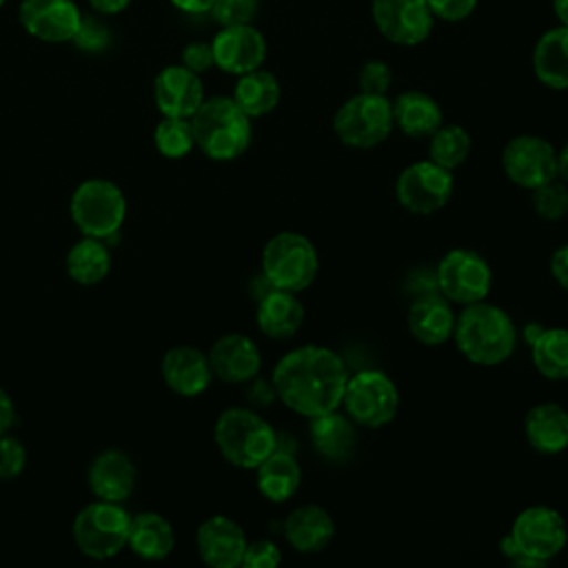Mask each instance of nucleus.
I'll list each match as a JSON object with an SVG mask.
<instances>
[{
	"label": "nucleus",
	"instance_id": "nucleus-10",
	"mask_svg": "<svg viewBox=\"0 0 568 568\" xmlns=\"http://www.w3.org/2000/svg\"><path fill=\"white\" fill-rule=\"evenodd\" d=\"M124 215V193L109 180H87L71 195V217L89 237L109 240L120 231Z\"/></svg>",
	"mask_w": 568,
	"mask_h": 568
},
{
	"label": "nucleus",
	"instance_id": "nucleus-22",
	"mask_svg": "<svg viewBox=\"0 0 568 568\" xmlns=\"http://www.w3.org/2000/svg\"><path fill=\"white\" fill-rule=\"evenodd\" d=\"M286 544L300 555H315L328 548L335 537V521L320 504H302L284 519Z\"/></svg>",
	"mask_w": 568,
	"mask_h": 568
},
{
	"label": "nucleus",
	"instance_id": "nucleus-5",
	"mask_svg": "<svg viewBox=\"0 0 568 568\" xmlns=\"http://www.w3.org/2000/svg\"><path fill=\"white\" fill-rule=\"evenodd\" d=\"M515 546V566L535 568L555 559L568 544V526L552 506L535 504L517 513L506 532Z\"/></svg>",
	"mask_w": 568,
	"mask_h": 568
},
{
	"label": "nucleus",
	"instance_id": "nucleus-6",
	"mask_svg": "<svg viewBox=\"0 0 568 568\" xmlns=\"http://www.w3.org/2000/svg\"><path fill=\"white\" fill-rule=\"evenodd\" d=\"M317 271V248L297 231L275 233L262 248V277L271 288L302 293L315 282Z\"/></svg>",
	"mask_w": 568,
	"mask_h": 568
},
{
	"label": "nucleus",
	"instance_id": "nucleus-36",
	"mask_svg": "<svg viewBox=\"0 0 568 568\" xmlns=\"http://www.w3.org/2000/svg\"><path fill=\"white\" fill-rule=\"evenodd\" d=\"M532 211L548 222L561 220L568 213V184L561 178H555L530 191Z\"/></svg>",
	"mask_w": 568,
	"mask_h": 568
},
{
	"label": "nucleus",
	"instance_id": "nucleus-35",
	"mask_svg": "<svg viewBox=\"0 0 568 568\" xmlns=\"http://www.w3.org/2000/svg\"><path fill=\"white\" fill-rule=\"evenodd\" d=\"M155 149L166 158H182L195 146L191 118H166L153 131Z\"/></svg>",
	"mask_w": 568,
	"mask_h": 568
},
{
	"label": "nucleus",
	"instance_id": "nucleus-19",
	"mask_svg": "<svg viewBox=\"0 0 568 568\" xmlns=\"http://www.w3.org/2000/svg\"><path fill=\"white\" fill-rule=\"evenodd\" d=\"M209 362L213 377L229 384H244L257 377L262 368V353L248 335L226 333L213 342Z\"/></svg>",
	"mask_w": 568,
	"mask_h": 568
},
{
	"label": "nucleus",
	"instance_id": "nucleus-48",
	"mask_svg": "<svg viewBox=\"0 0 568 568\" xmlns=\"http://www.w3.org/2000/svg\"><path fill=\"white\" fill-rule=\"evenodd\" d=\"M557 178L568 184V142L557 151Z\"/></svg>",
	"mask_w": 568,
	"mask_h": 568
},
{
	"label": "nucleus",
	"instance_id": "nucleus-15",
	"mask_svg": "<svg viewBox=\"0 0 568 568\" xmlns=\"http://www.w3.org/2000/svg\"><path fill=\"white\" fill-rule=\"evenodd\" d=\"M215 67L231 75H242L253 69H260L266 60V38L251 24L222 27L213 42Z\"/></svg>",
	"mask_w": 568,
	"mask_h": 568
},
{
	"label": "nucleus",
	"instance_id": "nucleus-4",
	"mask_svg": "<svg viewBox=\"0 0 568 568\" xmlns=\"http://www.w3.org/2000/svg\"><path fill=\"white\" fill-rule=\"evenodd\" d=\"M213 439L229 464L255 470L275 450L277 433L257 410L233 406L215 419Z\"/></svg>",
	"mask_w": 568,
	"mask_h": 568
},
{
	"label": "nucleus",
	"instance_id": "nucleus-20",
	"mask_svg": "<svg viewBox=\"0 0 568 568\" xmlns=\"http://www.w3.org/2000/svg\"><path fill=\"white\" fill-rule=\"evenodd\" d=\"M455 313L450 302L437 291L419 293L406 313L410 335L424 346H439L453 337Z\"/></svg>",
	"mask_w": 568,
	"mask_h": 568
},
{
	"label": "nucleus",
	"instance_id": "nucleus-37",
	"mask_svg": "<svg viewBox=\"0 0 568 568\" xmlns=\"http://www.w3.org/2000/svg\"><path fill=\"white\" fill-rule=\"evenodd\" d=\"M260 0H215L211 7V16L222 27L233 24H251L257 16Z\"/></svg>",
	"mask_w": 568,
	"mask_h": 568
},
{
	"label": "nucleus",
	"instance_id": "nucleus-28",
	"mask_svg": "<svg viewBox=\"0 0 568 568\" xmlns=\"http://www.w3.org/2000/svg\"><path fill=\"white\" fill-rule=\"evenodd\" d=\"M532 73L548 89H568V27H550L537 38L532 47Z\"/></svg>",
	"mask_w": 568,
	"mask_h": 568
},
{
	"label": "nucleus",
	"instance_id": "nucleus-1",
	"mask_svg": "<svg viewBox=\"0 0 568 568\" xmlns=\"http://www.w3.org/2000/svg\"><path fill=\"white\" fill-rule=\"evenodd\" d=\"M346 379L344 359L320 344H304L284 353L271 373L275 397L308 419L342 406Z\"/></svg>",
	"mask_w": 568,
	"mask_h": 568
},
{
	"label": "nucleus",
	"instance_id": "nucleus-24",
	"mask_svg": "<svg viewBox=\"0 0 568 568\" xmlns=\"http://www.w3.org/2000/svg\"><path fill=\"white\" fill-rule=\"evenodd\" d=\"M304 322V306L297 293L268 288L260 295L255 308L257 328L271 339H288L293 337Z\"/></svg>",
	"mask_w": 568,
	"mask_h": 568
},
{
	"label": "nucleus",
	"instance_id": "nucleus-45",
	"mask_svg": "<svg viewBox=\"0 0 568 568\" xmlns=\"http://www.w3.org/2000/svg\"><path fill=\"white\" fill-rule=\"evenodd\" d=\"M16 422V408L7 390L0 386V435H4Z\"/></svg>",
	"mask_w": 568,
	"mask_h": 568
},
{
	"label": "nucleus",
	"instance_id": "nucleus-43",
	"mask_svg": "<svg viewBox=\"0 0 568 568\" xmlns=\"http://www.w3.org/2000/svg\"><path fill=\"white\" fill-rule=\"evenodd\" d=\"M182 64H184L189 71L197 73V75L204 73V71H209L211 67H215L211 42H202V40L189 42V44L182 49Z\"/></svg>",
	"mask_w": 568,
	"mask_h": 568
},
{
	"label": "nucleus",
	"instance_id": "nucleus-47",
	"mask_svg": "<svg viewBox=\"0 0 568 568\" xmlns=\"http://www.w3.org/2000/svg\"><path fill=\"white\" fill-rule=\"evenodd\" d=\"M89 4L102 16H115L122 13L131 4V0H89Z\"/></svg>",
	"mask_w": 568,
	"mask_h": 568
},
{
	"label": "nucleus",
	"instance_id": "nucleus-12",
	"mask_svg": "<svg viewBox=\"0 0 568 568\" xmlns=\"http://www.w3.org/2000/svg\"><path fill=\"white\" fill-rule=\"evenodd\" d=\"M453 189V171L435 164L433 160H419L397 175L395 197L408 213L430 215L448 204Z\"/></svg>",
	"mask_w": 568,
	"mask_h": 568
},
{
	"label": "nucleus",
	"instance_id": "nucleus-46",
	"mask_svg": "<svg viewBox=\"0 0 568 568\" xmlns=\"http://www.w3.org/2000/svg\"><path fill=\"white\" fill-rule=\"evenodd\" d=\"M178 11L182 13H191V16H200V13H209L215 0H169Z\"/></svg>",
	"mask_w": 568,
	"mask_h": 568
},
{
	"label": "nucleus",
	"instance_id": "nucleus-30",
	"mask_svg": "<svg viewBox=\"0 0 568 568\" xmlns=\"http://www.w3.org/2000/svg\"><path fill=\"white\" fill-rule=\"evenodd\" d=\"M126 546L142 559L160 561L169 557L175 546L173 526L160 513H140L131 517Z\"/></svg>",
	"mask_w": 568,
	"mask_h": 568
},
{
	"label": "nucleus",
	"instance_id": "nucleus-34",
	"mask_svg": "<svg viewBox=\"0 0 568 568\" xmlns=\"http://www.w3.org/2000/svg\"><path fill=\"white\" fill-rule=\"evenodd\" d=\"M473 149V138L462 124H442L428 138V160L455 171L466 162Z\"/></svg>",
	"mask_w": 568,
	"mask_h": 568
},
{
	"label": "nucleus",
	"instance_id": "nucleus-42",
	"mask_svg": "<svg viewBox=\"0 0 568 568\" xmlns=\"http://www.w3.org/2000/svg\"><path fill=\"white\" fill-rule=\"evenodd\" d=\"M435 18L444 22H462L473 16L479 0H426Z\"/></svg>",
	"mask_w": 568,
	"mask_h": 568
},
{
	"label": "nucleus",
	"instance_id": "nucleus-23",
	"mask_svg": "<svg viewBox=\"0 0 568 568\" xmlns=\"http://www.w3.org/2000/svg\"><path fill=\"white\" fill-rule=\"evenodd\" d=\"M524 435L541 455L564 453L568 448V410L557 402L535 404L524 417Z\"/></svg>",
	"mask_w": 568,
	"mask_h": 568
},
{
	"label": "nucleus",
	"instance_id": "nucleus-13",
	"mask_svg": "<svg viewBox=\"0 0 568 568\" xmlns=\"http://www.w3.org/2000/svg\"><path fill=\"white\" fill-rule=\"evenodd\" d=\"M501 169L513 184L532 191L557 178V149L535 133L515 135L501 149Z\"/></svg>",
	"mask_w": 568,
	"mask_h": 568
},
{
	"label": "nucleus",
	"instance_id": "nucleus-31",
	"mask_svg": "<svg viewBox=\"0 0 568 568\" xmlns=\"http://www.w3.org/2000/svg\"><path fill=\"white\" fill-rule=\"evenodd\" d=\"M231 98L253 120V118H262V115H268L271 111H275V106L280 104V98H282V87H280V80L275 78V73L260 67V69L237 75Z\"/></svg>",
	"mask_w": 568,
	"mask_h": 568
},
{
	"label": "nucleus",
	"instance_id": "nucleus-39",
	"mask_svg": "<svg viewBox=\"0 0 568 568\" xmlns=\"http://www.w3.org/2000/svg\"><path fill=\"white\" fill-rule=\"evenodd\" d=\"M393 84V69L384 60H368L357 73V87L364 93L386 95Z\"/></svg>",
	"mask_w": 568,
	"mask_h": 568
},
{
	"label": "nucleus",
	"instance_id": "nucleus-49",
	"mask_svg": "<svg viewBox=\"0 0 568 568\" xmlns=\"http://www.w3.org/2000/svg\"><path fill=\"white\" fill-rule=\"evenodd\" d=\"M552 13L559 20V24L568 27V0H552Z\"/></svg>",
	"mask_w": 568,
	"mask_h": 568
},
{
	"label": "nucleus",
	"instance_id": "nucleus-21",
	"mask_svg": "<svg viewBox=\"0 0 568 568\" xmlns=\"http://www.w3.org/2000/svg\"><path fill=\"white\" fill-rule=\"evenodd\" d=\"M162 379L173 393L182 397L202 395L213 379L209 355L195 346L169 348L162 357Z\"/></svg>",
	"mask_w": 568,
	"mask_h": 568
},
{
	"label": "nucleus",
	"instance_id": "nucleus-2",
	"mask_svg": "<svg viewBox=\"0 0 568 568\" xmlns=\"http://www.w3.org/2000/svg\"><path fill=\"white\" fill-rule=\"evenodd\" d=\"M453 342L468 362L497 366L513 355L517 328L501 306L481 300L462 306V313L455 317Z\"/></svg>",
	"mask_w": 568,
	"mask_h": 568
},
{
	"label": "nucleus",
	"instance_id": "nucleus-3",
	"mask_svg": "<svg viewBox=\"0 0 568 568\" xmlns=\"http://www.w3.org/2000/svg\"><path fill=\"white\" fill-rule=\"evenodd\" d=\"M195 146L217 162L240 158L253 138L251 118L237 106L231 95L204 98L191 115Z\"/></svg>",
	"mask_w": 568,
	"mask_h": 568
},
{
	"label": "nucleus",
	"instance_id": "nucleus-50",
	"mask_svg": "<svg viewBox=\"0 0 568 568\" xmlns=\"http://www.w3.org/2000/svg\"><path fill=\"white\" fill-rule=\"evenodd\" d=\"M4 2H7V0H0V7H2V4H4Z\"/></svg>",
	"mask_w": 568,
	"mask_h": 568
},
{
	"label": "nucleus",
	"instance_id": "nucleus-27",
	"mask_svg": "<svg viewBox=\"0 0 568 568\" xmlns=\"http://www.w3.org/2000/svg\"><path fill=\"white\" fill-rule=\"evenodd\" d=\"M308 437L315 453L328 462H348L357 446L355 424L339 408L311 417Z\"/></svg>",
	"mask_w": 568,
	"mask_h": 568
},
{
	"label": "nucleus",
	"instance_id": "nucleus-44",
	"mask_svg": "<svg viewBox=\"0 0 568 568\" xmlns=\"http://www.w3.org/2000/svg\"><path fill=\"white\" fill-rule=\"evenodd\" d=\"M550 275L552 280L568 291V244H561L550 255Z\"/></svg>",
	"mask_w": 568,
	"mask_h": 568
},
{
	"label": "nucleus",
	"instance_id": "nucleus-7",
	"mask_svg": "<svg viewBox=\"0 0 568 568\" xmlns=\"http://www.w3.org/2000/svg\"><path fill=\"white\" fill-rule=\"evenodd\" d=\"M393 104L386 95L355 93L333 115V133L344 146L375 149L393 133Z\"/></svg>",
	"mask_w": 568,
	"mask_h": 568
},
{
	"label": "nucleus",
	"instance_id": "nucleus-33",
	"mask_svg": "<svg viewBox=\"0 0 568 568\" xmlns=\"http://www.w3.org/2000/svg\"><path fill=\"white\" fill-rule=\"evenodd\" d=\"M111 268V255L98 237H84L67 253V273L78 284H98Z\"/></svg>",
	"mask_w": 568,
	"mask_h": 568
},
{
	"label": "nucleus",
	"instance_id": "nucleus-18",
	"mask_svg": "<svg viewBox=\"0 0 568 568\" xmlns=\"http://www.w3.org/2000/svg\"><path fill=\"white\" fill-rule=\"evenodd\" d=\"M153 100L166 118H191L204 102V87L184 64H169L153 80Z\"/></svg>",
	"mask_w": 568,
	"mask_h": 568
},
{
	"label": "nucleus",
	"instance_id": "nucleus-11",
	"mask_svg": "<svg viewBox=\"0 0 568 568\" xmlns=\"http://www.w3.org/2000/svg\"><path fill=\"white\" fill-rule=\"evenodd\" d=\"M435 286L450 304L481 302L493 288V268L473 248H450L435 266Z\"/></svg>",
	"mask_w": 568,
	"mask_h": 568
},
{
	"label": "nucleus",
	"instance_id": "nucleus-16",
	"mask_svg": "<svg viewBox=\"0 0 568 568\" xmlns=\"http://www.w3.org/2000/svg\"><path fill=\"white\" fill-rule=\"evenodd\" d=\"M18 20L29 36L42 42H69L82 13L73 0H22Z\"/></svg>",
	"mask_w": 568,
	"mask_h": 568
},
{
	"label": "nucleus",
	"instance_id": "nucleus-41",
	"mask_svg": "<svg viewBox=\"0 0 568 568\" xmlns=\"http://www.w3.org/2000/svg\"><path fill=\"white\" fill-rule=\"evenodd\" d=\"M282 564V550L275 541L271 539H257L248 541L242 566L244 568H277Z\"/></svg>",
	"mask_w": 568,
	"mask_h": 568
},
{
	"label": "nucleus",
	"instance_id": "nucleus-17",
	"mask_svg": "<svg viewBox=\"0 0 568 568\" xmlns=\"http://www.w3.org/2000/svg\"><path fill=\"white\" fill-rule=\"evenodd\" d=\"M246 544L248 541L242 526L226 515H213L204 519L195 532L197 555L211 568L242 566Z\"/></svg>",
	"mask_w": 568,
	"mask_h": 568
},
{
	"label": "nucleus",
	"instance_id": "nucleus-9",
	"mask_svg": "<svg viewBox=\"0 0 568 568\" xmlns=\"http://www.w3.org/2000/svg\"><path fill=\"white\" fill-rule=\"evenodd\" d=\"M131 517L118 501H91L73 519V541L91 559L115 557L129 541Z\"/></svg>",
	"mask_w": 568,
	"mask_h": 568
},
{
	"label": "nucleus",
	"instance_id": "nucleus-8",
	"mask_svg": "<svg viewBox=\"0 0 568 568\" xmlns=\"http://www.w3.org/2000/svg\"><path fill=\"white\" fill-rule=\"evenodd\" d=\"M339 408H344L355 426L382 428L399 410V390L384 371L362 368L348 375Z\"/></svg>",
	"mask_w": 568,
	"mask_h": 568
},
{
	"label": "nucleus",
	"instance_id": "nucleus-32",
	"mask_svg": "<svg viewBox=\"0 0 568 568\" xmlns=\"http://www.w3.org/2000/svg\"><path fill=\"white\" fill-rule=\"evenodd\" d=\"M528 346L532 366L541 377L552 382L568 379V328H539Z\"/></svg>",
	"mask_w": 568,
	"mask_h": 568
},
{
	"label": "nucleus",
	"instance_id": "nucleus-25",
	"mask_svg": "<svg viewBox=\"0 0 568 568\" xmlns=\"http://www.w3.org/2000/svg\"><path fill=\"white\" fill-rule=\"evenodd\" d=\"M135 486V466L122 450L100 453L89 468V488L98 499L124 501Z\"/></svg>",
	"mask_w": 568,
	"mask_h": 568
},
{
	"label": "nucleus",
	"instance_id": "nucleus-29",
	"mask_svg": "<svg viewBox=\"0 0 568 568\" xmlns=\"http://www.w3.org/2000/svg\"><path fill=\"white\" fill-rule=\"evenodd\" d=\"M257 470V490L273 504L288 501L300 484L302 468L293 455V450L275 446V450L255 468Z\"/></svg>",
	"mask_w": 568,
	"mask_h": 568
},
{
	"label": "nucleus",
	"instance_id": "nucleus-38",
	"mask_svg": "<svg viewBox=\"0 0 568 568\" xmlns=\"http://www.w3.org/2000/svg\"><path fill=\"white\" fill-rule=\"evenodd\" d=\"M71 42L89 53H100L111 44V31L104 22H100L98 18H84L80 20V27L75 31V36L71 38Z\"/></svg>",
	"mask_w": 568,
	"mask_h": 568
},
{
	"label": "nucleus",
	"instance_id": "nucleus-14",
	"mask_svg": "<svg viewBox=\"0 0 568 568\" xmlns=\"http://www.w3.org/2000/svg\"><path fill=\"white\" fill-rule=\"evenodd\" d=\"M371 18L379 36L397 47L426 42L435 22L426 0H373Z\"/></svg>",
	"mask_w": 568,
	"mask_h": 568
},
{
	"label": "nucleus",
	"instance_id": "nucleus-40",
	"mask_svg": "<svg viewBox=\"0 0 568 568\" xmlns=\"http://www.w3.org/2000/svg\"><path fill=\"white\" fill-rule=\"evenodd\" d=\"M27 464V453L20 439L9 437L7 433L0 435V479L9 481L16 479Z\"/></svg>",
	"mask_w": 568,
	"mask_h": 568
},
{
	"label": "nucleus",
	"instance_id": "nucleus-26",
	"mask_svg": "<svg viewBox=\"0 0 568 568\" xmlns=\"http://www.w3.org/2000/svg\"><path fill=\"white\" fill-rule=\"evenodd\" d=\"M390 104L395 126L408 138H430L444 124L439 102L419 89L402 91Z\"/></svg>",
	"mask_w": 568,
	"mask_h": 568
}]
</instances>
